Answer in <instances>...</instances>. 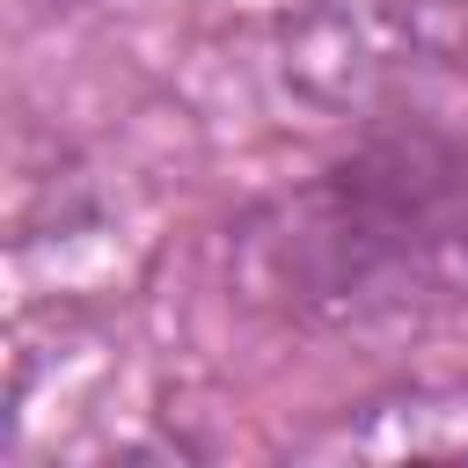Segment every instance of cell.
<instances>
[{
	"mask_svg": "<svg viewBox=\"0 0 468 468\" xmlns=\"http://www.w3.org/2000/svg\"><path fill=\"white\" fill-rule=\"evenodd\" d=\"M256 292L300 322H395L468 278V154L439 132H388L249 227Z\"/></svg>",
	"mask_w": 468,
	"mask_h": 468,
	"instance_id": "obj_1",
	"label": "cell"
}]
</instances>
